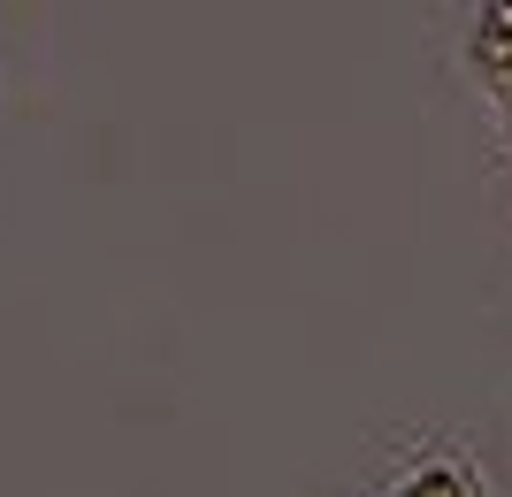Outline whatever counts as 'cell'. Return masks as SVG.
<instances>
[{
	"mask_svg": "<svg viewBox=\"0 0 512 497\" xmlns=\"http://www.w3.org/2000/svg\"><path fill=\"white\" fill-rule=\"evenodd\" d=\"M383 497H474V475L459 467V459H421L398 490H383Z\"/></svg>",
	"mask_w": 512,
	"mask_h": 497,
	"instance_id": "cell-1",
	"label": "cell"
}]
</instances>
